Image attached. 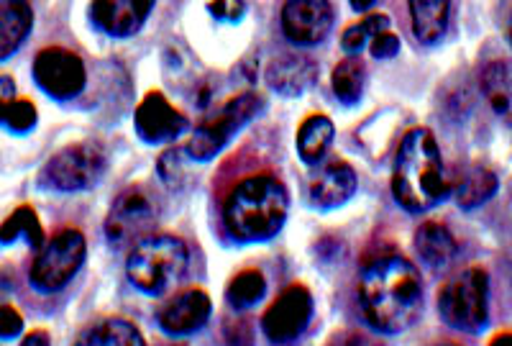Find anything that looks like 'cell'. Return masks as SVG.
Segmentation results:
<instances>
[{
    "label": "cell",
    "mask_w": 512,
    "mask_h": 346,
    "mask_svg": "<svg viewBox=\"0 0 512 346\" xmlns=\"http://www.w3.org/2000/svg\"><path fill=\"white\" fill-rule=\"evenodd\" d=\"M436 346H459V344H436Z\"/></svg>",
    "instance_id": "obj_41"
},
{
    "label": "cell",
    "mask_w": 512,
    "mask_h": 346,
    "mask_svg": "<svg viewBox=\"0 0 512 346\" xmlns=\"http://www.w3.org/2000/svg\"><path fill=\"white\" fill-rule=\"evenodd\" d=\"M369 47H372V54L377 59H392L397 52H400L402 42H400V36L392 34V31L387 29V31H382V34H379L377 39L369 44Z\"/></svg>",
    "instance_id": "obj_33"
},
{
    "label": "cell",
    "mask_w": 512,
    "mask_h": 346,
    "mask_svg": "<svg viewBox=\"0 0 512 346\" xmlns=\"http://www.w3.org/2000/svg\"><path fill=\"white\" fill-rule=\"evenodd\" d=\"M172 346H182V344H172Z\"/></svg>",
    "instance_id": "obj_42"
},
{
    "label": "cell",
    "mask_w": 512,
    "mask_h": 346,
    "mask_svg": "<svg viewBox=\"0 0 512 346\" xmlns=\"http://www.w3.org/2000/svg\"><path fill=\"white\" fill-rule=\"evenodd\" d=\"M443 323L461 334H482L489 326V275L469 267L446 282L438 293Z\"/></svg>",
    "instance_id": "obj_5"
},
{
    "label": "cell",
    "mask_w": 512,
    "mask_h": 346,
    "mask_svg": "<svg viewBox=\"0 0 512 346\" xmlns=\"http://www.w3.org/2000/svg\"><path fill=\"white\" fill-rule=\"evenodd\" d=\"M507 36H510V44H512V13H510V21H507Z\"/></svg>",
    "instance_id": "obj_40"
},
{
    "label": "cell",
    "mask_w": 512,
    "mask_h": 346,
    "mask_svg": "<svg viewBox=\"0 0 512 346\" xmlns=\"http://www.w3.org/2000/svg\"><path fill=\"white\" fill-rule=\"evenodd\" d=\"M328 346H384V344L379 339H374V336L359 334V331H341V334H336L331 341H328Z\"/></svg>",
    "instance_id": "obj_34"
},
{
    "label": "cell",
    "mask_w": 512,
    "mask_h": 346,
    "mask_svg": "<svg viewBox=\"0 0 512 346\" xmlns=\"http://www.w3.org/2000/svg\"><path fill=\"white\" fill-rule=\"evenodd\" d=\"M208 11L210 16L216 21H223V24H239L246 13V6L244 0H210Z\"/></svg>",
    "instance_id": "obj_31"
},
{
    "label": "cell",
    "mask_w": 512,
    "mask_h": 346,
    "mask_svg": "<svg viewBox=\"0 0 512 346\" xmlns=\"http://www.w3.org/2000/svg\"><path fill=\"white\" fill-rule=\"evenodd\" d=\"M413 34L423 47H436L451 24V0H408Z\"/></svg>",
    "instance_id": "obj_19"
},
{
    "label": "cell",
    "mask_w": 512,
    "mask_h": 346,
    "mask_svg": "<svg viewBox=\"0 0 512 346\" xmlns=\"http://www.w3.org/2000/svg\"><path fill=\"white\" fill-rule=\"evenodd\" d=\"M425 288L418 267L402 254H382L361 270L359 305L379 334H402L423 313Z\"/></svg>",
    "instance_id": "obj_1"
},
{
    "label": "cell",
    "mask_w": 512,
    "mask_h": 346,
    "mask_svg": "<svg viewBox=\"0 0 512 346\" xmlns=\"http://www.w3.org/2000/svg\"><path fill=\"white\" fill-rule=\"evenodd\" d=\"M180 149H169L159 157V177L164 180L169 190H180L182 182H185V162H182Z\"/></svg>",
    "instance_id": "obj_30"
},
{
    "label": "cell",
    "mask_w": 512,
    "mask_h": 346,
    "mask_svg": "<svg viewBox=\"0 0 512 346\" xmlns=\"http://www.w3.org/2000/svg\"><path fill=\"white\" fill-rule=\"evenodd\" d=\"M267 295V280L259 270H244L228 282L226 298L231 308L236 311H246V308H254L259 300Z\"/></svg>",
    "instance_id": "obj_27"
},
{
    "label": "cell",
    "mask_w": 512,
    "mask_h": 346,
    "mask_svg": "<svg viewBox=\"0 0 512 346\" xmlns=\"http://www.w3.org/2000/svg\"><path fill=\"white\" fill-rule=\"evenodd\" d=\"M351 3V8H354V11H372L374 6H377V0H349Z\"/></svg>",
    "instance_id": "obj_38"
},
{
    "label": "cell",
    "mask_w": 512,
    "mask_h": 346,
    "mask_svg": "<svg viewBox=\"0 0 512 346\" xmlns=\"http://www.w3.org/2000/svg\"><path fill=\"white\" fill-rule=\"evenodd\" d=\"M331 85L341 106H356L364 95V85H367V67L361 59L346 57L344 62L333 67Z\"/></svg>",
    "instance_id": "obj_26"
},
{
    "label": "cell",
    "mask_w": 512,
    "mask_h": 346,
    "mask_svg": "<svg viewBox=\"0 0 512 346\" xmlns=\"http://www.w3.org/2000/svg\"><path fill=\"white\" fill-rule=\"evenodd\" d=\"M162 216V200L149 185H131L113 200L105 218V236L116 249H134L149 239Z\"/></svg>",
    "instance_id": "obj_7"
},
{
    "label": "cell",
    "mask_w": 512,
    "mask_h": 346,
    "mask_svg": "<svg viewBox=\"0 0 512 346\" xmlns=\"http://www.w3.org/2000/svg\"><path fill=\"white\" fill-rule=\"evenodd\" d=\"M331 0H285L282 6V31L297 47H315L331 34Z\"/></svg>",
    "instance_id": "obj_12"
},
{
    "label": "cell",
    "mask_w": 512,
    "mask_h": 346,
    "mask_svg": "<svg viewBox=\"0 0 512 346\" xmlns=\"http://www.w3.org/2000/svg\"><path fill=\"white\" fill-rule=\"evenodd\" d=\"M213 303L203 290H187V293L175 295L162 305L157 321L164 334L169 336H190L200 331L208 323Z\"/></svg>",
    "instance_id": "obj_15"
},
{
    "label": "cell",
    "mask_w": 512,
    "mask_h": 346,
    "mask_svg": "<svg viewBox=\"0 0 512 346\" xmlns=\"http://www.w3.org/2000/svg\"><path fill=\"white\" fill-rule=\"evenodd\" d=\"M157 0H93L90 24L105 36L128 39L136 36L152 16Z\"/></svg>",
    "instance_id": "obj_13"
},
{
    "label": "cell",
    "mask_w": 512,
    "mask_h": 346,
    "mask_svg": "<svg viewBox=\"0 0 512 346\" xmlns=\"http://www.w3.org/2000/svg\"><path fill=\"white\" fill-rule=\"evenodd\" d=\"M36 121H39V113H36L34 103H31L29 98H16L11 106H8L3 126H6L11 134L24 136V134H29V131L36 129Z\"/></svg>",
    "instance_id": "obj_29"
},
{
    "label": "cell",
    "mask_w": 512,
    "mask_h": 346,
    "mask_svg": "<svg viewBox=\"0 0 512 346\" xmlns=\"http://www.w3.org/2000/svg\"><path fill=\"white\" fill-rule=\"evenodd\" d=\"M88 257V241L80 229H62L47 239L31 264V288L44 295L64 290L77 277Z\"/></svg>",
    "instance_id": "obj_9"
},
{
    "label": "cell",
    "mask_w": 512,
    "mask_h": 346,
    "mask_svg": "<svg viewBox=\"0 0 512 346\" xmlns=\"http://www.w3.org/2000/svg\"><path fill=\"white\" fill-rule=\"evenodd\" d=\"M75 346H146V341L134 323L123 318H105L88 331H82Z\"/></svg>",
    "instance_id": "obj_24"
},
{
    "label": "cell",
    "mask_w": 512,
    "mask_h": 346,
    "mask_svg": "<svg viewBox=\"0 0 512 346\" xmlns=\"http://www.w3.org/2000/svg\"><path fill=\"white\" fill-rule=\"evenodd\" d=\"M105 170H108V157L103 147L93 141H80L59 149L54 157L47 159V165L39 170V188L64 195L85 193L103 180Z\"/></svg>",
    "instance_id": "obj_6"
},
{
    "label": "cell",
    "mask_w": 512,
    "mask_h": 346,
    "mask_svg": "<svg viewBox=\"0 0 512 346\" xmlns=\"http://www.w3.org/2000/svg\"><path fill=\"white\" fill-rule=\"evenodd\" d=\"M482 93L489 108L497 113L500 121L512 126V62L507 59H492L482 70Z\"/></svg>",
    "instance_id": "obj_21"
},
{
    "label": "cell",
    "mask_w": 512,
    "mask_h": 346,
    "mask_svg": "<svg viewBox=\"0 0 512 346\" xmlns=\"http://www.w3.org/2000/svg\"><path fill=\"white\" fill-rule=\"evenodd\" d=\"M313 295L305 285H290L280 298L274 300L272 308L264 313L262 331L272 344H290L300 339L313 318Z\"/></svg>",
    "instance_id": "obj_11"
},
{
    "label": "cell",
    "mask_w": 512,
    "mask_h": 346,
    "mask_svg": "<svg viewBox=\"0 0 512 346\" xmlns=\"http://www.w3.org/2000/svg\"><path fill=\"white\" fill-rule=\"evenodd\" d=\"M387 29H390V18L384 16V13H372V16H367L364 21H359V24L349 26V29L344 31V36H341V47H344V52L349 54V57H356V54L364 52V47H369V44Z\"/></svg>",
    "instance_id": "obj_28"
},
{
    "label": "cell",
    "mask_w": 512,
    "mask_h": 346,
    "mask_svg": "<svg viewBox=\"0 0 512 346\" xmlns=\"http://www.w3.org/2000/svg\"><path fill=\"white\" fill-rule=\"evenodd\" d=\"M228 344L231 346H251V334L244 323H236L233 331H228Z\"/></svg>",
    "instance_id": "obj_36"
},
{
    "label": "cell",
    "mask_w": 512,
    "mask_h": 346,
    "mask_svg": "<svg viewBox=\"0 0 512 346\" xmlns=\"http://www.w3.org/2000/svg\"><path fill=\"white\" fill-rule=\"evenodd\" d=\"M31 77L41 93L59 103L77 98L88 85L85 62L72 49L64 47H47L36 52Z\"/></svg>",
    "instance_id": "obj_10"
},
{
    "label": "cell",
    "mask_w": 512,
    "mask_h": 346,
    "mask_svg": "<svg viewBox=\"0 0 512 346\" xmlns=\"http://www.w3.org/2000/svg\"><path fill=\"white\" fill-rule=\"evenodd\" d=\"M13 100H16V83H13V77L0 75V126L6 121V111Z\"/></svg>",
    "instance_id": "obj_35"
},
{
    "label": "cell",
    "mask_w": 512,
    "mask_h": 346,
    "mask_svg": "<svg viewBox=\"0 0 512 346\" xmlns=\"http://www.w3.org/2000/svg\"><path fill=\"white\" fill-rule=\"evenodd\" d=\"M264 111L262 95L256 93H241L236 98H231L226 106L218 108L208 121L195 129V134L187 141L185 154L192 162H210L216 159L223 149L231 144V139L244 129L246 124H251L259 113Z\"/></svg>",
    "instance_id": "obj_8"
},
{
    "label": "cell",
    "mask_w": 512,
    "mask_h": 346,
    "mask_svg": "<svg viewBox=\"0 0 512 346\" xmlns=\"http://www.w3.org/2000/svg\"><path fill=\"white\" fill-rule=\"evenodd\" d=\"M190 270L187 244L177 236L152 234L139 241L126 262L128 282L146 295H164Z\"/></svg>",
    "instance_id": "obj_4"
},
{
    "label": "cell",
    "mask_w": 512,
    "mask_h": 346,
    "mask_svg": "<svg viewBox=\"0 0 512 346\" xmlns=\"http://www.w3.org/2000/svg\"><path fill=\"white\" fill-rule=\"evenodd\" d=\"M392 195L408 213H428L446 200V167L431 129H413L402 139L392 167Z\"/></svg>",
    "instance_id": "obj_2"
},
{
    "label": "cell",
    "mask_w": 512,
    "mask_h": 346,
    "mask_svg": "<svg viewBox=\"0 0 512 346\" xmlns=\"http://www.w3.org/2000/svg\"><path fill=\"white\" fill-rule=\"evenodd\" d=\"M290 211L287 188L272 175L246 177L231 190L223 206V223L236 241L256 244L282 231Z\"/></svg>",
    "instance_id": "obj_3"
},
{
    "label": "cell",
    "mask_w": 512,
    "mask_h": 346,
    "mask_svg": "<svg viewBox=\"0 0 512 346\" xmlns=\"http://www.w3.org/2000/svg\"><path fill=\"white\" fill-rule=\"evenodd\" d=\"M134 124L136 134L146 144H167V141H175L177 136L187 131L185 113L177 111L159 90L146 93V98L141 100L134 113Z\"/></svg>",
    "instance_id": "obj_14"
},
{
    "label": "cell",
    "mask_w": 512,
    "mask_h": 346,
    "mask_svg": "<svg viewBox=\"0 0 512 346\" xmlns=\"http://www.w3.org/2000/svg\"><path fill=\"white\" fill-rule=\"evenodd\" d=\"M16 241H24L26 247H31L34 252H39L47 244L44 226H41L39 216L31 206H18L0 226V244H16Z\"/></svg>",
    "instance_id": "obj_25"
},
{
    "label": "cell",
    "mask_w": 512,
    "mask_h": 346,
    "mask_svg": "<svg viewBox=\"0 0 512 346\" xmlns=\"http://www.w3.org/2000/svg\"><path fill=\"white\" fill-rule=\"evenodd\" d=\"M497 188H500V177L489 167L474 165L469 170H464V175H459V182H456V203L464 211H474V208L484 206L489 200L495 198Z\"/></svg>",
    "instance_id": "obj_22"
},
{
    "label": "cell",
    "mask_w": 512,
    "mask_h": 346,
    "mask_svg": "<svg viewBox=\"0 0 512 346\" xmlns=\"http://www.w3.org/2000/svg\"><path fill=\"white\" fill-rule=\"evenodd\" d=\"M318 80V65L305 54H282V57L272 59L267 67V85L274 93L295 98L310 90Z\"/></svg>",
    "instance_id": "obj_17"
},
{
    "label": "cell",
    "mask_w": 512,
    "mask_h": 346,
    "mask_svg": "<svg viewBox=\"0 0 512 346\" xmlns=\"http://www.w3.org/2000/svg\"><path fill=\"white\" fill-rule=\"evenodd\" d=\"M356 172L349 162H331L318 175H313L308 185L310 206L320 208V211H333L349 203L351 195L356 193Z\"/></svg>",
    "instance_id": "obj_16"
},
{
    "label": "cell",
    "mask_w": 512,
    "mask_h": 346,
    "mask_svg": "<svg viewBox=\"0 0 512 346\" xmlns=\"http://www.w3.org/2000/svg\"><path fill=\"white\" fill-rule=\"evenodd\" d=\"M489 346H512V331H507V334H497L495 339L489 341Z\"/></svg>",
    "instance_id": "obj_39"
},
{
    "label": "cell",
    "mask_w": 512,
    "mask_h": 346,
    "mask_svg": "<svg viewBox=\"0 0 512 346\" xmlns=\"http://www.w3.org/2000/svg\"><path fill=\"white\" fill-rule=\"evenodd\" d=\"M34 29V8L29 0H0V62L11 59Z\"/></svg>",
    "instance_id": "obj_18"
},
{
    "label": "cell",
    "mask_w": 512,
    "mask_h": 346,
    "mask_svg": "<svg viewBox=\"0 0 512 346\" xmlns=\"http://www.w3.org/2000/svg\"><path fill=\"white\" fill-rule=\"evenodd\" d=\"M24 334V316L13 305H0V341H13Z\"/></svg>",
    "instance_id": "obj_32"
},
{
    "label": "cell",
    "mask_w": 512,
    "mask_h": 346,
    "mask_svg": "<svg viewBox=\"0 0 512 346\" xmlns=\"http://www.w3.org/2000/svg\"><path fill=\"white\" fill-rule=\"evenodd\" d=\"M333 136H336V129H333V121L328 116H315L305 118L303 126L297 129V154L303 159L305 165H318L320 159L326 157V152L331 149Z\"/></svg>",
    "instance_id": "obj_23"
},
{
    "label": "cell",
    "mask_w": 512,
    "mask_h": 346,
    "mask_svg": "<svg viewBox=\"0 0 512 346\" xmlns=\"http://www.w3.org/2000/svg\"><path fill=\"white\" fill-rule=\"evenodd\" d=\"M21 346H52V339H49L47 331H31V334L24 336V341H21Z\"/></svg>",
    "instance_id": "obj_37"
},
{
    "label": "cell",
    "mask_w": 512,
    "mask_h": 346,
    "mask_svg": "<svg viewBox=\"0 0 512 346\" xmlns=\"http://www.w3.org/2000/svg\"><path fill=\"white\" fill-rule=\"evenodd\" d=\"M415 252L428 264L431 270L441 272L448 264L454 262L459 254V241L451 231L438 221H425L418 231H415Z\"/></svg>",
    "instance_id": "obj_20"
}]
</instances>
